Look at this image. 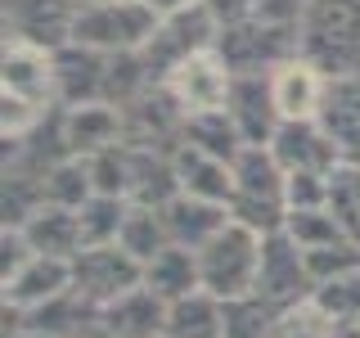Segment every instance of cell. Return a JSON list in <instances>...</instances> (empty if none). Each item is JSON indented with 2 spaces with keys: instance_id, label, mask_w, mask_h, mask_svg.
I'll return each instance as SVG.
<instances>
[{
  "instance_id": "cell-1",
  "label": "cell",
  "mask_w": 360,
  "mask_h": 338,
  "mask_svg": "<svg viewBox=\"0 0 360 338\" xmlns=\"http://www.w3.org/2000/svg\"><path fill=\"white\" fill-rule=\"evenodd\" d=\"M230 217L257 234L284 230L288 217V172L270 144H243L234 158V194H230Z\"/></svg>"
},
{
  "instance_id": "cell-2",
  "label": "cell",
  "mask_w": 360,
  "mask_h": 338,
  "mask_svg": "<svg viewBox=\"0 0 360 338\" xmlns=\"http://www.w3.org/2000/svg\"><path fill=\"white\" fill-rule=\"evenodd\" d=\"M262 239L266 234L248 230L230 217L221 234H212L198 248V275H202V293H212L217 302H234L257 293V270H262Z\"/></svg>"
},
{
  "instance_id": "cell-3",
  "label": "cell",
  "mask_w": 360,
  "mask_h": 338,
  "mask_svg": "<svg viewBox=\"0 0 360 338\" xmlns=\"http://www.w3.org/2000/svg\"><path fill=\"white\" fill-rule=\"evenodd\" d=\"M162 14L149 0H108V5H82L77 14V45H90L99 54H135L153 41Z\"/></svg>"
},
{
  "instance_id": "cell-4",
  "label": "cell",
  "mask_w": 360,
  "mask_h": 338,
  "mask_svg": "<svg viewBox=\"0 0 360 338\" xmlns=\"http://www.w3.org/2000/svg\"><path fill=\"white\" fill-rule=\"evenodd\" d=\"M297 41H302V27H279V23L243 18V23L221 27L217 54L230 63V73H275L279 63L297 59Z\"/></svg>"
},
{
  "instance_id": "cell-5",
  "label": "cell",
  "mask_w": 360,
  "mask_h": 338,
  "mask_svg": "<svg viewBox=\"0 0 360 338\" xmlns=\"http://www.w3.org/2000/svg\"><path fill=\"white\" fill-rule=\"evenodd\" d=\"M221 41V23L207 14V5H189V9H176V14H162L158 23L153 41L144 45V63H149L153 82H162L172 68H180L185 59H194V54H207L217 50Z\"/></svg>"
},
{
  "instance_id": "cell-6",
  "label": "cell",
  "mask_w": 360,
  "mask_h": 338,
  "mask_svg": "<svg viewBox=\"0 0 360 338\" xmlns=\"http://www.w3.org/2000/svg\"><path fill=\"white\" fill-rule=\"evenodd\" d=\"M144 284V266L135 262L122 244H95L82 248L72 257V289L82 293L95 311H104L108 302L127 298L131 289Z\"/></svg>"
},
{
  "instance_id": "cell-7",
  "label": "cell",
  "mask_w": 360,
  "mask_h": 338,
  "mask_svg": "<svg viewBox=\"0 0 360 338\" xmlns=\"http://www.w3.org/2000/svg\"><path fill=\"white\" fill-rule=\"evenodd\" d=\"M257 293H262L270 307H279V311L302 307V302L315 298V280H311V266H307V248L292 244L284 230H275V234H266V239H262Z\"/></svg>"
},
{
  "instance_id": "cell-8",
  "label": "cell",
  "mask_w": 360,
  "mask_h": 338,
  "mask_svg": "<svg viewBox=\"0 0 360 338\" xmlns=\"http://www.w3.org/2000/svg\"><path fill=\"white\" fill-rule=\"evenodd\" d=\"M77 0H5V41H22L37 50H63L77 32Z\"/></svg>"
},
{
  "instance_id": "cell-9",
  "label": "cell",
  "mask_w": 360,
  "mask_h": 338,
  "mask_svg": "<svg viewBox=\"0 0 360 338\" xmlns=\"http://www.w3.org/2000/svg\"><path fill=\"white\" fill-rule=\"evenodd\" d=\"M230 63L221 59L217 50L207 54H194V59H185L180 68H172V73L162 77V86L172 90V99L180 108L189 113H212V108H225V99H230Z\"/></svg>"
},
{
  "instance_id": "cell-10",
  "label": "cell",
  "mask_w": 360,
  "mask_h": 338,
  "mask_svg": "<svg viewBox=\"0 0 360 338\" xmlns=\"http://www.w3.org/2000/svg\"><path fill=\"white\" fill-rule=\"evenodd\" d=\"M315 122H320V131L338 149V163H360V77L352 73L324 77Z\"/></svg>"
},
{
  "instance_id": "cell-11",
  "label": "cell",
  "mask_w": 360,
  "mask_h": 338,
  "mask_svg": "<svg viewBox=\"0 0 360 338\" xmlns=\"http://www.w3.org/2000/svg\"><path fill=\"white\" fill-rule=\"evenodd\" d=\"M59 140L72 158H90L99 149H112V144L127 140V113L117 104H108V99L59 108Z\"/></svg>"
},
{
  "instance_id": "cell-12",
  "label": "cell",
  "mask_w": 360,
  "mask_h": 338,
  "mask_svg": "<svg viewBox=\"0 0 360 338\" xmlns=\"http://www.w3.org/2000/svg\"><path fill=\"white\" fill-rule=\"evenodd\" d=\"M225 113L234 118L243 144H270L275 140V131H279L284 118H279L275 90H270V73H234Z\"/></svg>"
},
{
  "instance_id": "cell-13",
  "label": "cell",
  "mask_w": 360,
  "mask_h": 338,
  "mask_svg": "<svg viewBox=\"0 0 360 338\" xmlns=\"http://www.w3.org/2000/svg\"><path fill=\"white\" fill-rule=\"evenodd\" d=\"M104 86H108V54L77 41L54 50V104L59 108L95 104V99H104Z\"/></svg>"
},
{
  "instance_id": "cell-14",
  "label": "cell",
  "mask_w": 360,
  "mask_h": 338,
  "mask_svg": "<svg viewBox=\"0 0 360 338\" xmlns=\"http://www.w3.org/2000/svg\"><path fill=\"white\" fill-rule=\"evenodd\" d=\"M0 86H5V95L54 108V54L37 50V45H22V41H5Z\"/></svg>"
},
{
  "instance_id": "cell-15",
  "label": "cell",
  "mask_w": 360,
  "mask_h": 338,
  "mask_svg": "<svg viewBox=\"0 0 360 338\" xmlns=\"http://www.w3.org/2000/svg\"><path fill=\"white\" fill-rule=\"evenodd\" d=\"M270 154L279 158L284 172H333L338 167V149L329 144V135L320 131V122H279Z\"/></svg>"
},
{
  "instance_id": "cell-16",
  "label": "cell",
  "mask_w": 360,
  "mask_h": 338,
  "mask_svg": "<svg viewBox=\"0 0 360 338\" xmlns=\"http://www.w3.org/2000/svg\"><path fill=\"white\" fill-rule=\"evenodd\" d=\"M270 90H275V104L284 122H307L320 113V95H324V73L311 59H288L270 73Z\"/></svg>"
},
{
  "instance_id": "cell-17",
  "label": "cell",
  "mask_w": 360,
  "mask_h": 338,
  "mask_svg": "<svg viewBox=\"0 0 360 338\" xmlns=\"http://www.w3.org/2000/svg\"><path fill=\"white\" fill-rule=\"evenodd\" d=\"M172 158H176L180 194L207 199V203H225V208H230V194H234V163L212 158V154L194 149V144H176Z\"/></svg>"
},
{
  "instance_id": "cell-18",
  "label": "cell",
  "mask_w": 360,
  "mask_h": 338,
  "mask_svg": "<svg viewBox=\"0 0 360 338\" xmlns=\"http://www.w3.org/2000/svg\"><path fill=\"white\" fill-rule=\"evenodd\" d=\"M68 289H72V262H63V257H41L37 253L14 280H5V307L32 311V307L59 298V293H68Z\"/></svg>"
},
{
  "instance_id": "cell-19",
  "label": "cell",
  "mask_w": 360,
  "mask_h": 338,
  "mask_svg": "<svg viewBox=\"0 0 360 338\" xmlns=\"http://www.w3.org/2000/svg\"><path fill=\"white\" fill-rule=\"evenodd\" d=\"M176 194H180V176H176L172 149L131 144V203H144V208H167Z\"/></svg>"
},
{
  "instance_id": "cell-20",
  "label": "cell",
  "mask_w": 360,
  "mask_h": 338,
  "mask_svg": "<svg viewBox=\"0 0 360 338\" xmlns=\"http://www.w3.org/2000/svg\"><path fill=\"white\" fill-rule=\"evenodd\" d=\"M22 239L32 244V253L41 257H63L72 262L82 253V225H77V208H59V203H41L27 221L18 225Z\"/></svg>"
},
{
  "instance_id": "cell-21",
  "label": "cell",
  "mask_w": 360,
  "mask_h": 338,
  "mask_svg": "<svg viewBox=\"0 0 360 338\" xmlns=\"http://www.w3.org/2000/svg\"><path fill=\"white\" fill-rule=\"evenodd\" d=\"M162 221H167L172 244L194 248V253H198V248L207 244L212 234H221L225 225H230V208H225V203H207V199L176 194V199L162 208Z\"/></svg>"
},
{
  "instance_id": "cell-22",
  "label": "cell",
  "mask_w": 360,
  "mask_h": 338,
  "mask_svg": "<svg viewBox=\"0 0 360 338\" xmlns=\"http://www.w3.org/2000/svg\"><path fill=\"white\" fill-rule=\"evenodd\" d=\"M167 307H172V302H162L149 284H140V289H131L127 298L108 302L99 315H104V325L117 338H162L167 334Z\"/></svg>"
},
{
  "instance_id": "cell-23",
  "label": "cell",
  "mask_w": 360,
  "mask_h": 338,
  "mask_svg": "<svg viewBox=\"0 0 360 338\" xmlns=\"http://www.w3.org/2000/svg\"><path fill=\"white\" fill-rule=\"evenodd\" d=\"M144 284H149L162 302H180L189 293H202V275H198V253L194 248H162L149 266H144Z\"/></svg>"
},
{
  "instance_id": "cell-24",
  "label": "cell",
  "mask_w": 360,
  "mask_h": 338,
  "mask_svg": "<svg viewBox=\"0 0 360 338\" xmlns=\"http://www.w3.org/2000/svg\"><path fill=\"white\" fill-rule=\"evenodd\" d=\"M180 144H194V149L212 154V158H225V163H234V158L243 154V135H239V127H234V118L225 108L189 113L185 127H180Z\"/></svg>"
},
{
  "instance_id": "cell-25",
  "label": "cell",
  "mask_w": 360,
  "mask_h": 338,
  "mask_svg": "<svg viewBox=\"0 0 360 338\" xmlns=\"http://www.w3.org/2000/svg\"><path fill=\"white\" fill-rule=\"evenodd\" d=\"M117 244L127 248L140 266H149L162 248H172V234H167V221H162V208H144V203H131L127 221H122V234Z\"/></svg>"
},
{
  "instance_id": "cell-26",
  "label": "cell",
  "mask_w": 360,
  "mask_h": 338,
  "mask_svg": "<svg viewBox=\"0 0 360 338\" xmlns=\"http://www.w3.org/2000/svg\"><path fill=\"white\" fill-rule=\"evenodd\" d=\"M162 338H221V302L212 293H189L172 302Z\"/></svg>"
},
{
  "instance_id": "cell-27",
  "label": "cell",
  "mask_w": 360,
  "mask_h": 338,
  "mask_svg": "<svg viewBox=\"0 0 360 338\" xmlns=\"http://www.w3.org/2000/svg\"><path fill=\"white\" fill-rule=\"evenodd\" d=\"M131 212V199H112V194H90L77 208V225H82V248L95 244H117L122 221Z\"/></svg>"
},
{
  "instance_id": "cell-28",
  "label": "cell",
  "mask_w": 360,
  "mask_h": 338,
  "mask_svg": "<svg viewBox=\"0 0 360 338\" xmlns=\"http://www.w3.org/2000/svg\"><path fill=\"white\" fill-rule=\"evenodd\" d=\"M279 320V307H270L262 293L221 302V338H266Z\"/></svg>"
},
{
  "instance_id": "cell-29",
  "label": "cell",
  "mask_w": 360,
  "mask_h": 338,
  "mask_svg": "<svg viewBox=\"0 0 360 338\" xmlns=\"http://www.w3.org/2000/svg\"><path fill=\"white\" fill-rule=\"evenodd\" d=\"M41 194H45V203H59V208H82V203L95 194L90 163H86V158H63V163L45 167Z\"/></svg>"
},
{
  "instance_id": "cell-30",
  "label": "cell",
  "mask_w": 360,
  "mask_h": 338,
  "mask_svg": "<svg viewBox=\"0 0 360 338\" xmlns=\"http://www.w3.org/2000/svg\"><path fill=\"white\" fill-rule=\"evenodd\" d=\"M311 302L320 307V315L329 325H360V266L338 280H324Z\"/></svg>"
},
{
  "instance_id": "cell-31",
  "label": "cell",
  "mask_w": 360,
  "mask_h": 338,
  "mask_svg": "<svg viewBox=\"0 0 360 338\" xmlns=\"http://www.w3.org/2000/svg\"><path fill=\"white\" fill-rule=\"evenodd\" d=\"M329 208L347 239L360 244V163H338L329 176Z\"/></svg>"
},
{
  "instance_id": "cell-32",
  "label": "cell",
  "mask_w": 360,
  "mask_h": 338,
  "mask_svg": "<svg viewBox=\"0 0 360 338\" xmlns=\"http://www.w3.org/2000/svg\"><path fill=\"white\" fill-rule=\"evenodd\" d=\"M284 234L302 248H324V244L347 239V230L338 225L333 208H292L284 217Z\"/></svg>"
},
{
  "instance_id": "cell-33",
  "label": "cell",
  "mask_w": 360,
  "mask_h": 338,
  "mask_svg": "<svg viewBox=\"0 0 360 338\" xmlns=\"http://www.w3.org/2000/svg\"><path fill=\"white\" fill-rule=\"evenodd\" d=\"M90 163V180H95V194H112V199H131V144H112L86 158Z\"/></svg>"
},
{
  "instance_id": "cell-34",
  "label": "cell",
  "mask_w": 360,
  "mask_h": 338,
  "mask_svg": "<svg viewBox=\"0 0 360 338\" xmlns=\"http://www.w3.org/2000/svg\"><path fill=\"white\" fill-rule=\"evenodd\" d=\"M307 266H311L315 289H320L324 280H338V275H347V270L360 266V244L338 239V244H324V248H307Z\"/></svg>"
},
{
  "instance_id": "cell-35",
  "label": "cell",
  "mask_w": 360,
  "mask_h": 338,
  "mask_svg": "<svg viewBox=\"0 0 360 338\" xmlns=\"http://www.w3.org/2000/svg\"><path fill=\"white\" fill-rule=\"evenodd\" d=\"M329 330L333 325L320 315V307H315V302H302V307L279 311L275 330H270L266 338H329Z\"/></svg>"
},
{
  "instance_id": "cell-36",
  "label": "cell",
  "mask_w": 360,
  "mask_h": 338,
  "mask_svg": "<svg viewBox=\"0 0 360 338\" xmlns=\"http://www.w3.org/2000/svg\"><path fill=\"white\" fill-rule=\"evenodd\" d=\"M50 104H32V99L18 95H0V127H5V140H27L32 131L45 122Z\"/></svg>"
},
{
  "instance_id": "cell-37",
  "label": "cell",
  "mask_w": 360,
  "mask_h": 338,
  "mask_svg": "<svg viewBox=\"0 0 360 338\" xmlns=\"http://www.w3.org/2000/svg\"><path fill=\"white\" fill-rule=\"evenodd\" d=\"M333 172H288V212L292 208H329Z\"/></svg>"
},
{
  "instance_id": "cell-38",
  "label": "cell",
  "mask_w": 360,
  "mask_h": 338,
  "mask_svg": "<svg viewBox=\"0 0 360 338\" xmlns=\"http://www.w3.org/2000/svg\"><path fill=\"white\" fill-rule=\"evenodd\" d=\"M32 257H37V253H32V244L22 239V230H18V225H5V234H0V284L14 280Z\"/></svg>"
},
{
  "instance_id": "cell-39",
  "label": "cell",
  "mask_w": 360,
  "mask_h": 338,
  "mask_svg": "<svg viewBox=\"0 0 360 338\" xmlns=\"http://www.w3.org/2000/svg\"><path fill=\"white\" fill-rule=\"evenodd\" d=\"M307 9H311V0H257V5H252V18L279 23V27H302Z\"/></svg>"
},
{
  "instance_id": "cell-40",
  "label": "cell",
  "mask_w": 360,
  "mask_h": 338,
  "mask_svg": "<svg viewBox=\"0 0 360 338\" xmlns=\"http://www.w3.org/2000/svg\"><path fill=\"white\" fill-rule=\"evenodd\" d=\"M207 5V14L221 23V27H230V23H243V18H252V5L257 0H202Z\"/></svg>"
},
{
  "instance_id": "cell-41",
  "label": "cell",
  "mask_w": 360,
  "mask_h": 338,
  "mask_svg": "<svg viewBox=\"0 0 360 338\" xmlns=\"http://www.w3.org/2000/svg\"><path fill=\"white\" fill-rule=\"evenodd\" d=\"M68 338H117V334H112L108 325H104V315H90V320H86V325H77V330L68 334Z\"/></svg>"
},
{
  "instance_id": "cell-42",
  "label": "cell",
  "mask_w": 360,
  "mask_h": 338,
  "mask_svg": "<svg viewBox=\"0 0 360 338\" xmlns=\"http://www.w3.org/2000/svg\"><path fill=\"white\" fill-rule=\"evenodd\" d=\"M158 14H176V9H189V5H202V0H149Z\"/></svg>"
},
{
  "instance_id": "cell-43",
  "label": "cell",
  "mask_w": 360,
  "mask_h": 338,
  "mask_svg": "<svg viewBox=\"0 0 360 338\" xmlns=\"http://www.w3.org/2000/svg\"><path fill=\"white\" fill-rule=\"evenodd\" d=\"M329 338H360V325H333Z\"/></svg>"
},
{
  "instance_id": "cell-44",
  "label": "cell",
  "mask_w": 360,
  "mask_h": 338,
  "mask_svg": "<svg viewBox=\"0 0 360 338\" xmlns=\"http://www.w3.org/2000/svg\"><path fill=\"white\" fill-rule=\"evenodd\" d=\"M18 338H50V334H32V330H22V334H18Z\"/></svg>"
},
{
  "instance_id": "cell-45",
  "label": "cell",
  "mask_w": 360,
  "mask_h": 338,
  "mask_svg": "<svg viewBox=\"0 0 360 338\" xmlns=\"http://www.w3.org/2000/svg\"><path fill=\"white\" fill-rule=\"evenodd\" d=\"M77 5H108V0H77Z\"/></svg>"
}]
</instances>
